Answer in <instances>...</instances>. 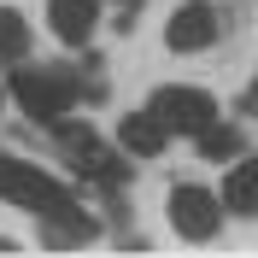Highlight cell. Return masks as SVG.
<instances>
[{"instance_id": "6da1fadb", "label": "cell", "mask_w": 258, "mask_h": 258, "mask_svg": "<svg viewBox=\"0 0 258 258\" xmlns=\"http://www.w3.org/2000/svg\"><path fill=\"white\" fill-rule=\"evenodd\" d=\"M47 135H53V147H59V159L71 164V170H77L94 194L117 200V194L129 188V176H135L129 153H123V147H106V141L94 135V123H82V117H59Z\"/></svg>"}, {"instance_id": "7a4b0ae2", "label": "cell", "mask_w": 258, "mask_h": 258, "mask_svg": "<svg viewBox=\"0 0 258 258\" xmlns=\"http://www.w3.org/2000/svg\"><path fill=\"white\" fill-rule=\"evenodd\" d=\"M12 100H18V112L35 117L41 129H53L59 117H71L88 100V77H82V64H18L12 71Z\"/></svg>"}, {"instance_id": "3957f363", "label": "cell", "mask_w": 258, "mask_h": 258, "mask_svg": "<svg viewBox=\"0 0 258 258\" xmlns=\"http://www.w3.org/2000/svg\"><path fill=\"white\" fill-rule=\"evenodd\" d=\"M0 200L24 206L35 223H41V217H64V211H77V206H82V200L64 188L59 176H47L41 164L18 159V153H0Z\"/></svg>"}, {"instance_id": "277c9868", "label": "cell", "mask_w": 258, "mask_h": 258, "mask_svg": "<svg viewBox=\"0 0 258 258\" xmlns=\"http://www.w3.org/2000/svg\"><path fill=\"white\" fill-rule=\"evenodd\" d=\"M223 217H229L223 194L200 188V182H176L170 188V229H176L182 241H217L223 235Z\"/></svg>"}, {"instance_id": "5b68a950", "label": "cell", "mask_w": 258, "mask_h": 258, "mask_svg": "<svg viewBox=\"0 0 258 258\" xmlns=\"http://www.w3.org/2000/svg\"><path fill=\"white\" fill-rule=\"evenodd\" d=\"M147 106L164 117V129H170V135H188V141L223 117V112H217V100H211L206 88H194V82H164V88H153V100H147Z\"/></svg>"}, {"instance_id": "8992f818", "label": "cell", "mask_w": 258, "mask_h": 258, "mask_svg": "<svg viewBox=\"0 0 258 258\" xmlns=\"http://www.w3.org/2000/svg\"><path fill=\"white\" fill-rule=\"evenodd\" d=\"M217 35H223V12L211 0H182L164 18V47L170 53H206V47H217Z\"/></svg>"}, {"instance_id": "52a82bcc", "label": "cell", "mask_w": 258, "mask_h": 258, "mask_svg": "<svg viewBox=\"0 0 258 258\" xmlns=\"http://www.w3.org/2000/svg\"><path fill=\"white\" fill-rule=\"evenodd\" d=\"M100 6L106 0H47V30L64 47H88L100 30Z\"/></svg>"}, {"instance_id": "ba28073f", "label": "cell", "mask_w": 258, "mask_h": 258, "mask_svg": "<svg viewBox=\"0 0 258 258\" xmlns=\"http://www.w3.org/2000/svg\"><path fill=\"white\" fill-rule=\"evenodd\" d=\"M170 141H176V135L164 129V117L153 112V106H141V112L117 117V147H123L129 159H159V153H164Z\"/></svg>"}, {"instance_id": "9c48e42d", "label": "cell", "mask_w": 258, "mask_h": 258, "mask_svg": "<svg viewBox=\"0 0 258 258\" xmlns=\"http://www.w3.org/2000/svg\"><path fill=\"white\" fill-rule=\"evenodd\" d=\"M223 206H229V217H246V223H258V159H235L229 164V176H223Z\"/></svg>"}, {"instance_id": "30bf717a", "label": "cell", "mask_w": 258, "mask_h": 258, "mask_svg": "<svg viewBox=\"0 0 258 258\" xmlns=\"http://www.w3.org/2000/svg\"><path fill=\"white\" fill-rule=\"evenodd\" d=\"M35 235H41V246H88L100 235V223L88 217V206H77V211H64V217H41Z\"/></svg>"}, {"instance_id": "8fae6325", "label": "cell", "mask_w": 258, "mask_h": 258, "mask_svg": "<svg viewBox=\"0 0 258 258\" xmlns=\"http://www.w3.org/2000/svg\"><path fill=\"white\" fill-rule=\"evenodd\" d=\"M194 147H200V159H206V164H235V159L246 153V135H241V123L217 117L211 129H200V135H194Z\"/></svg>"}, {"instance_id": "7c38bea8", "label": "cell", "mask_w": 258, "mask_h": 258, "mask_svg": "<svg viewBox=\"0 0 258 258\" xmlns=\"http://www.w3.org/2000/svg\"><path fill=\"white\" fill-rule=\"evenodd\" d=\"M35 47V30L24 24L18 6H0V64H24Z\"/></svg>"}, {"instance_id": "4fadbf2b", "label": "cell", "mask_w": 258, "mask_h": 258, "mask_svg": "<svg viewBox=\"0 0 258 258\" xmlns=\"http://www.w3.org/2000/svg\"><path fill=\"white\" fill-rule=\"evenodd\" d=\"M112 6V30H135V18H141L147 0H106Z\"/></svg>"}, {"instance_id": "5bb4252c", "label": "cell", "mask_w": 258, "mask_h": 258, "mask_svg": "<svg viewBox=\"0 0 258 258\" xmlns=\"http://www.w3.org/2000/svg\"><path fill=\"white\" fill-rule=\"evenodd\" d=\"M241 112H246V117H258V77H252V88L241 94Z\"/></svg>"}, {"instance_id": "9a60e30c", "label": "cell", "mask_w": 258, "mask_h": 258, "mask_svg": "<svg viewBox=\"0 0 258 258\" xmlns=\"http://www.w3.org/2000/svg\"><path fill=\"white\" fill-rule=\"evenodd\" d=\"M6 94H12V88H6V82H0V112H6Z\"/></svg>"}, {"instance_id": "2e32d148", "label": "cell", "mask_w": 258, "mask_h": 258, "mask_svg": "<svg viewBox=\"0 0 258 258\" xmlns=\"http://www.w3.org/2000/svg\"><path fill=\"white\" fill-rule=\"evenodd\" d=\"M0 252H12V241H6V235H0Z\"/></svg>"}]
</instances>
